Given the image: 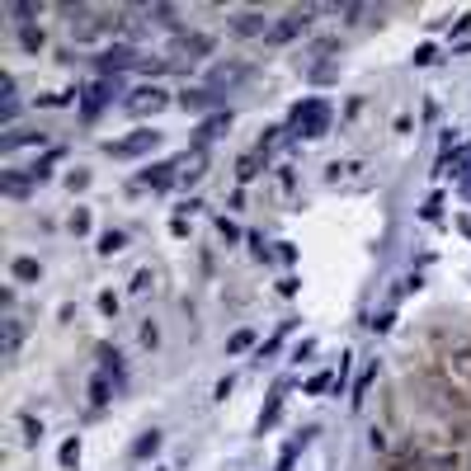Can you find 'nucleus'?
<instances>
[{"label": "nucleus", "instance_id": "nucleus-9", "mask_svg": "<svg viewBox=\"0 0 471 471\" xmlns=\"http://www.w3.org/2000/svg\"><path fill=\"white\" fill-rule=\"evenodd\" d=\"M174 170H179V160H156V165H146V170L137 174L141 188H156V193H165V188L174 184Z\"/></svg>", "mask_w": 471, "mask_h": 471}, {"label": "nucleus", "instance_id": "nucleus-40", "mask_svg": "<svg viewBox=\"0 0 471 471\" xmlns=\"http://www.w3.org/2000/svg\"><path fill=\"white\" fill-rule=\"evenodd\" d=\"M250 250H254V259H269V245H264V236H259V231L250 236Z\"/></svg>", "mask_w": 471, "mask_h": 471}, {"label": "nucleus", "instance_id": "nucleus-48", "mask_svg": "<svg viewBox=\"0 0 471 471\" xmlns=\"http://www.w3.org/2000/svg\"><path fill=\"white\" fill-rule=\"evenodd\" d=\"M462 52H471V43H462Z\"/></svg>", "mask_w": 471, "mask_h": 471}, {"label": "nucleus", "instance_id": "nucleus-28", "mask_svg": "<svg viewBox=\"0 0 471 471\" xmlns=\"http://www.w3.org/2000/svg\"><path fill=\"white\" fill-rule=\"evenodd\" d=\"M90 217H94L90 207H76V212H71V221H66V231H71V236H85V231H90Z\"/></svg>", "mask_w": 471, "mask_h": 471}, {"label": "nucleus", "instance_id": "nucleus-26", "mask_svg": "<svg viewBox=\"0 0 471 471\" xmlns=\"http://www.w3.org/2000/svg\"><path fill=\"white\" fill-rule=\"evenodd\" d=\"M156 448H160V434H156V429H151V434H141V439L132 443V457H137V462H141V457H151V453H156Z\"/></svg>", "mask_w": 471, "mask_h": 471}, {"label": "nucleus", "instance_id": "nucleus-33", "mask_svg": "<svg viewBox=\"0 0 471 471\" xmlns=\"http://www.w3.org/2000/svg\"><path fill=\"white\" fill-rule=\"evenodd\" d=\"M335 387V373H316L311 382H307V396H321V392H330Z\"/></svg>", "mask_w": 471, "mask_h": 471}, {"label": "nucleus", "instance_id": "nucleus-24", "mask_svg": "<svg viewBox=\"0 0 471 471\" xmlns=\"http://www.w3.org/2000/svg\"><path fill=\"white\" fill-rule=\"evenodd\" d=\"M43 43H47V33L38 29V24H24V29H19V47H24V52H38Z\"/></svg>", "mask_w": 471, "mask_h": 471}, {"label": "nucleus", "instance_id": "nucleus-19", "mask_svg": "<svg viewBox=\"0 0 471 471\" xmlns=\"http://www.w3.org/2000/svg\"><path fill=\"white\" fill-rule=\"evenodd\" d=\"M288 330H297V325H278V330H273V335H269L264 344L254 349V363H269V359H273V354L283 349V340H288Z\"/></svg>", "mask_w": 471, "mask_h": 471}, {"label": "nucleus", "instance_id": "nucleus-12", "mask_svg": "<svg viewBox=\"0 0 471 471\" xmlns=\"http://www.w3.org/2000/svg\"><path fill=\"white\" fill-rule=\"evenodd\" d=\"M307 24H311V15H288V19H278V24L269 29V43H292L297 33H307Z\"/></svg>", "mask_w": 471, "mask_h": 471}, {"label": "nucleus", "instance_id": "nucleus-27", "mask_svg": "<svg viewBox=\"0 0 471 471\" xmlns=\"http://www.w3.org/2000/svg\"><path fill=\"white\" fill-rule=\"evenodd\" d=\"M373 382H377V363H373V368H368V373L359 377V382H354V410H359L363 401H368V387H373Z\"/></svg>", "mask_w": 471, "mask_h": 471}, {"label": "nucleus", "instance_id": "nucleus-39", "mask_svg": "<svg viewBox=\"0 0 471 471\" xmlns=\"http://www.w3.org/2000/svg\"><path fill=\"white\" fill-rule=\"evenodd\" d=\"M368 443H373V453H387V448H392V443H387V429H373Z\"/></svg>", "mask_w": 471, "mask_h": 471}, {"label": "nucleus", "instance_id": "nucleus-30", "mask_svg": "<svg viewBox=\"0 0 471 471\" xmlns=\"http://www.w3.org/2000/svg\"><path fill=\"white\" fill-rule=\"evenodd\" d=\"M151 269H137V273H132V283H127V292H132V297H146V288H151Z\"/></svg>", "mask_w": 471, "mask_h": 471}, {"label": "nucleus", "instance_id": "nucleus-44", "mask_svg": "<svg viewBox=\"0 0 471 471\" xmlns=\"http://www.w3.org/2000/svg\"><path fill=\"white\" fill-rule=\"evenodd\" d=\"M278 259L283 264H297V245H278Z\"/></svg>", "mask_w": 471, "mask_h": 471}, {"label": "nucleus", "instance_id": "nucleus-36", "mask_svg": "<svg viewBox=\"0 0 471 471\" xmlns=\"http://www.w3.org/2000/svg\"><path fill=\"white\" fill-rule=\"evenodd\" d=\"M19 424H24L29 443H38V439H43V420H33V415H19Z\"/></svg>", "mask_w": 471, "mask_h": 471}, {"label": "nucleus", "instance_id": "nucleus-16", "mask_svg": "<svg viewBox=\"0 0 471 471\" xmlns=\"http://www.w3.org/2000/svg\"><path fill=\"white\" fill-rule=\"evenodd\" d=\"M19 109H24V104H19V90H15V80L5 76V99H0V123L10 127V132H15V118H19Z\"/></svg>", "mask_w": 471, "mask_h": 471}, {"label": "nucleus", "instance_id": "nucleus-32", "mask_svg": "<svg viewBox=\"0 0 471 471\" xmlns=\"http://www.w3.org/2000/svg\"><path fill=\"white\" fill-rule=\"evenodd\" d=\"M19 344H24V325H19V321H5V354H15Z\"/></svg>", "mask_w": 471, "mask_h": 471}, {"label": "nucleus", "instance_id": "nucleus-38", "mask_svg": "<svg viewBox=\"0 0 471 471\" xmlns=\"http://www.w3.org/2000/svg\"><path fill=\"white\" fill-rule=\"evenodd\" d=\"M311 354H316V340H302V344L292 349V363H307V359H311Z\"/></svg>", "mask_w": 471, "mask_h": 471}, {"label": "nucleus", "instance_id": "nucleus-1", "mask_svg": "<svg viewBox=\"0 0 471 471\" xmlns=\"http://www.w3.org/2000/svg\"><path fill=\"white\" fill-rule=\"evenodd\" d=\"M330 123H335V109H330V99H321V94H307V99H297V104H292V113H288V127H292L302 141L325 137Z\"/></svg>", "mask_w": 471, "mask_h": 471}, {"label": "nucleus", "instance_id": "nucleus-3", "mask_svg": "<svg viewBox=\"0 0 471 471\" xmlns=\"http://www.w3.org/2000/svg\"><path fill=\"white\" fill-rule=\"evenodd\" d=\"M160 141L165 137H160L156 127H137V132H127L123 141H104V156L109 160H141V156H151Z\"/></svg>", "mask_w": 471, "mask_h": 471}, {"label": "nucleus", "instance_id": "nucleus-20", "mask_svg": "<svg viewBox=\"0 0 471 471\" xmlns=\"http://www.w3.org/2000/svg\"><path fill=\"white\" fill-rule=\"evenodd\" d=\"M62 156H66V151H62V146H52V151H47V156H38V160H33V179H38V184H43V179H47V174H52V170H57V165H62Z\"/></svg>", "mask_w": 471, "mask_h": 471}, {"label": "nucleus", "instance_id": "nucleus-5", "mask_svg": "<svg viewBox=\"0 0 471 471\" xmlns=\"http://www.w3.org/2000/svg\"><path fill=\"white\" fill-rule=\"evenodd\" d=\"M137 62H141V57H137L127 43H113V47H104V52H94V57H90V66H94L104 80H118V71H127V66L137 71Z\"/></svg>", "mask_w": 471, "mask_h": 471}, {"label": "nucleus", "instance_id": "nucleus-43", "mask_svg": "<svg viewBox=\"0 0 471 471\" xmlns=\"http://www.w3.org/2000/svg\"><path fill=\"white\" fill-rule=\"evenodd\" d=\"M429 62H434V47H429V43L415 47V66H429Z\"/></svg>", "mask_w": 471, "mask_h": 471}, {"label": "nucleus", "instance_id": "nucleus-14", "mask_svg": "<svg viewBox=\"0 0 471 471\" xmlns=\"http://www.w3.org/2000/svg\"><path fill=\"white\" fill-rule=\"evenodd\" d=\"M264 160H269V151H264V146H254L250 156H240V160H236V179H240V184H250L254 174L264 170Z\"/></svg>", "mask_w": 471, "mask_h": 471}, {"label": "nucleus", "instance_id": "nucleus-18", "mask_svg": "<svg viewBox=\"0 0 471 471\" xmlns=\"http://www.w3.org/2000/svg\"><path fill=\"white\" fill-rule=\"evenodd\" d=\"M269 19L264 15H231V33L236 38H254V33H264Z\"/></svg>", "mask_w": 471, "mask_h": 471}, {"label": "nucleus", "instance_id": "nucleus-21", "mask_svg": "<svg viewBox=\"0 0 471 471\" xmlns=\"http://www.w3.org/2000/svg\"><path fill=\"white\" fill-rule=\"evenodd\" d=\"M123 245H127V236H123V231H104L99 240H94V254H104V259H113V254L123 250Z\"/></svg>", "mask_w": 471, "mask_h": 471}, {"label": "nucleus", "instance_id": "nucleus-45", "mask_svg": "<svg viewBox=\"0 0 471 471\" xmlns=\"http://www.w3.org/2000/svg\"><path fill=\"white\" fill-rule=\"evenodd\" d=\"M231 387H236L231 377H221V382H217V392H212V396H217V401H226V396H231Z\"/></svg>", "mask_w": 471, "mask_h": 471}, {"label": "nucleus", "instance_id": "nucleus-6", "mask_svg": "<svg viewBox=\"0 0 471 471\" xmlns=\"http://www.w3.org/2000/svg\"><path fill=\"white\" fill-rule=\"evenodd\" d=\"M165 104H170V94H165V90H156V85H141V90L127 94V104H123V109L132 113V118H146V113H160Z\"/></svg>", "mask_w": 471, "mask_h": 471}, {"label": "nucleus", "instance_id": "nucleus-37", "mask_svg": "<svg viewBox=\"0 0 471 471\" xmlns=\"http://www.w3.org/2000/svg\"><path fill=\"white\" fill-rule=\"evenodd\" d=\"M392 321H396V311L387 307V311H377V316H373V330H377V335H387V330H392Z\"/></svg>", "mask_w": 471, "mask_h": 471}, {"label": "nucleus", "instance_id": "nucleus-25", "mask_svg": "<svg viewBox=\"0 0 471 471\" xmlns=\"http://www.w3.org/2000/svg\"><path fill=\"white\" fill-rule=\"evenodd\" d=\"M57 462H62V471H71V467L80 462V439H76V434H71V439L57 448Z\"/></svg>", "mask_w": 471, "mask_h": 471}, {"label": "nucleus", "instance_id": "nucleus-7", "mask_svg": "<svg viewBox=\"0 0 471 471\" xmlns=\"http://www.w3.org/2000/svg\"><path fill=\"white\" fill-rule=\"evenodd\" d=\"M217 104H221V90H212V85H184L179 90V109L184 113H207V109H217Z\"/></svg>", "mask_w": 471, "mask_h": 471}, {"label": "nucleus", "instance_id": "nucleus-17", "mask_svg": "<svg viewBox=\"0 0 471 471\" xmlns=\"http://www.w3.org/2000/svg\"><path fill=\"white\" fill-rule=\"evenodd\" d=\"M113 387H118V382H113V377L99 368V373L90 377V406H94V410H104V406H109V392H113Z\"/></svg>", "mask_w": 471, "mask_h": 471}, {"label": "nucleus", "instance_id": "nucleus-29", "mask_svg": "<svg viewBox=\"0 0 471 471\" xmlns=\"http://www.w3.org/2000/svg\"><path fill=\"white\" fill-rule=\"evenodd\" d=\"M420 217H424V221H443V193H429V198H424Z\"/></svg>", "mask_w": 471, "mask_h": 471}, {"label": "nucleus", "instance_id": "nucleus-31", "mask_svg": "<svg viewBox=\"0 0 471 471\" xmlns=\"http://www.w3.org/2000/svg\"><path fill=\"white\" fill-rule=\"evenodd\" d=\"M254 344V330H236L231 340H226V354H245Z\"/></svg>", "mask_w": 471, "mask_h": 471}, {"label": "nucleus", "instance_id": "nucleus-35", "mask_svg": "<svg viewBox=\"0 0 471 471\" xmlns=\"http://www.w3.org/2000/svg\"><path fill=\"white\" fill-rule=\"evenodd\" d=\"M156 344H160V325L146 321V325H141V349H156Z\"/></svg>", "mask_w": 471, "mask_h": 471}, {"label": "nucleus", "instance_id": "nucleus-2", "mask_svg": "<svg viewBox=\"0 0 471 471\" xmlns=\"http://www.w3.org/2000/svg\"><path fill=\"white\" fill-rule=\"evenodd\" d=\"M217 52V38L212 33H174L170 38V62L184 71V66H198Z\"/></svg>", "mask_w": 471, "mask_h": 471}, {"label": "nucleus", "instance_id": "nucleus-13", "mask_svg": "<svg viewBox=\"0 0 471 471\" xmlns=\"http://www.w3.org/2000/svg\"><path fill=\"white\" fill-rule=\"evenodd\" d=\"M250 76V62H221L217 71H212V80H207V85H212V90H221V85H236V80H245Z\"/></svg>", "mask_w": 471, "mask_h": 471}, {"label": "nucleus", "instance_id": "nucleus-42", "mask_svg": "<svg viewBox=\"0 0 471 471\" xmlns=\"http://www.w3.org/2000/svg\"><path fill=\"white\" fill-rule=\"evenodd\" d=\"M217 231L226 236V240H236V236H240V226H236V221H226V217H217Z\"/></svg>", "mask_w": 471, "mask_h": 471}, {"label": "nucleus", "instance_id": "nucleus-34", "mask_svg": "<svg viewBox=\"0 0 471 471\" xmlns=\"http://www.w3.org/2000/svg\"><path fill=\"white\" fill-rule=\"evenodd\" d=\"M90 179H94L90 170H71V174H66V179H62V184L71 188V193H80V188H90Z\"/></svg>", "mask_w": 471, "mask_h": 471}, {"label": "nucleus", "instance_id": "nucleus-41", "mask_svg": "<svg viewBox=\"0 0 471 471\" xmlns=\"http://www.w3.org/2000/svg\"><path fill=\"white\" fill-rule=\"evenodd\" d=\"M99 311H104V316H118V297H113V292H104V297H99Z\"/></svg>", "mask_w": 471, "mask_h": 471}, {"label": "nucleus", "instance_id": "nucleus-22", "mask_svg": "<svg viewBox=\"0 0 471 471\" xmlns=\"http://www.w3.org/2000/svg\"><path fill=\"white\" fill-rule=\"evenodd\" d=\"M66 104H80V90L71 85V90L62 94H38V109H66Z\"/></svg>", "mask_w": 471, "mask_h": 471}, {"label": "nucleus", "instance_id": "nucleus-47", "mask_svg": "<svg viewBox=\"0 0 471 471\" xmlns=\"http://www.w3.org/2000/svg\"><path fill=\"white\" fill-rule=\"evenodd\" d=\"M462 198H467V203H471V179H467V184H462Z\"/></svg>", "mask_w": 471, "mask_h": 471}, {"label": "nucleus", "instance_id": "nucleus-11", "mask_svg": "<svg viewBox=\"0 0 471 471\" xmlns=\"http://www.w3.org/2000/svg\"><path fill=\"white\" fill-rule=\"evenodd\" d=\"M33 184H38V179L24 174V170H5V174H0V193H5V198H29Z\"/></svg>", "mask_w": 471, "mask_h": 471}, {"label": "nucleus", "instance_id": "nucleus-23", "mask_svg": "<svg viewBox=\"0 0 471 471\" xmlns=\"http://www.w3.org/2000/svg\"><path fill=\"white\" fill-rule=\"evenodd\" d=\"M43 132H5V141H0V146H5V151H15V146H43Z\"/></svg>", "mask_w": 471, "mask_h": 471}, {"label": "nucleus", "instance_id": "nucleus-8", "mask_svg": "<svg viewBox=\"0 0 471 471\" xmlns=\"http://www.w3.org/2000/svg\"><path fill=\"white\" fill-rule=\"evenodd\" d=\"M226 127H231V109H221V113H207L203 123H198V132H193V151L203 156V151H207V141H212V137H221Z\"/></svg>", "mask_w": 471, "mask_h": 471}, {"label": "nucleus", "instance_id": "nucleus-46", "mask_svg": "<svg viewBox=\"0 0 471 471\" xmlns=\"http://www.w3.org/2000/svg\"><path fill=\"white\" fill-rule=\"evenodd\" d=\"M457 231H462V236L471 240V217H457Z\"/></svg>", "mask_w": 471, "mask_h": 471}, {"label": "nucleus", "instance_id": "nucleus-15", "mask_svg": "<svg viewBox=\"0 0 471 471\" xmlns=\"http://www.w3.org/2000/svg\"><path fill=\"white\" fill-rule=\"evenodd\" d=\"M10 278H15V283H38V278H43V264L29 259V254H15V259H10Z\"/></svg>", "mask_w": 471, "mask_h": 471}, {"label": "nucleus", "instance_id": "nucleus-10", "mask_svg": "<svg viewBox=\"0 0 471 471\" xmlns=\"http://www.w3.org/2000/svg\"><path fill=\"white\" fill-rule=\"evenodd\" d=\"M283 396H288V382H278V387H273V396L264 401L259 420H254V434H269V429H273V424L283 420Z\"/></svg>", "mask_w": 471, "mask_h": 471}, {"label": "nucleus", "instance_id": "nucleus-4", "mask_svg": "<svg viewBox=\"0 0 471 471\" xmlns=\"http://www.w3.org/2000/svg\"><path fill=\"white\" fill-rule=\"evenodd\" d=\"M113 99H118V80L94 76L90 85H80V118H85V123H94V118L109 109Z\"/></svg>", "mask_w": 471, "mask_h": 471}]
</instances>
